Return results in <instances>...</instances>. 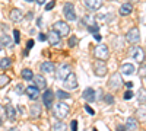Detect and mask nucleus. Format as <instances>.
I'll use <instances>...</instances> for the list:
<instances>
[{"label": "nucleus", "mask_w": 146, "mask_h": 131, "mask_svg": "<svg viewBox=\"0 0 146 131\" xmlns=\"http://www.w3.org/2000/svg\"><path fill=\"white\" fill-rule=\"evenodd\" d=\"M69 112H70V108H69V105L64 103V102H58L57 105H54V108H53V115L57 118L58 121L64 120V118L69 115Z\"/></svg>", "instance_id": "1"}, {"label": "nucleus", "mask_w": 146, "mask_h": 131, "mask_svg": "<svg viewBox=\"0 0 146 131\" xmlns=\"http://www.w3.org/2000/svg\"><path fill=\"white\" fill-rule=\"evenodd\" d=\"M51 31H54L58 37L62 38V37H67V35L70 34V26L67 25L64 20H57L54 25H53V29Z\"/></svg>", "instance_id": "2"}, {"label": "nucleus", "mask_w": 146, "mask_h": 131, "mask_svg": "<svg viewBox=\"0 0 146 131\" xmlns=\"http://www.w3.org/2000/svg\"><path fill=\"white\" fill-rule=\"evenodd\" d=\"M130 55H131V58H133V60H135L136 63L143 64L145 51H143V48H140L139 45H133V47H131V48H130Z\"/></svg>", "instance_id": "3"}, {"label": "nucleus", "mask_w": 146, "mask_h": 131, "mask_svg": "<svg viewBox=\"0 0 146 131\" xmlns=\"http://www.w3.org/2000/svg\"><path fill=\"white\" fill-rule=\"evenodd\" d=\"M94 53H95V57L98 58L100 61H105V60H108V57H110V50H108V47L105 44H100L95 48Z\"/></svg>", "instance_id": "4"}, {"label": "nucleus", "mask_w": 146, "mask_h": 131, "mask_svg": "<svg viewBox=\"0 0 146 131\" xmlns=\"http://www.w3.org/2000/svg\"><path fill=\"white\" fill-rule=\"evenodd\" d=\"M123 83L124 82H123V79H121V74L120 73H114L108 80V88L113 89V90H117V89H120V86L123 85Z\"/></svg>", "instance_id": "5"}, {"label": "nucleus", "mask_w": 146, "mask_h": 131, "mask_svg": "<svg viewBox=\"0 0 146 131\" xmlns=\"http://www.w3.org/2000/svg\"><path fill=\"white\" fill-rule=\"evenodd\" d=\"M63 15L70 22L76 20V12H75V6H73V3H66L63 6Z\"/></svg>", "instance_id": "6"}, {"label": "nucleus", "mask_w": 146, "mask_h": 131, "mask_svg": "<svg viewBox=\"0 0 146 131\" xmlns=\"http://www.w3.org/2000/svg\"><path fill=\"white\" fill-rule=\"evenodd\" d=\"M126 39L130 42V44H137L139 41H140V32H139V28H131L127 34H126Z\"/></svg>", "instance_id": "7"}, {"label": "nucleus", "mask_w": 146, "mask_h": 131, "mask_svg": "<svg viewBox=\"0 0 146 131\" xmlns=\"http://www.w3.org/2000/svg\"><path fill=\"white\" fill-rule=\"evenodd\" d=\"M94 70H95V74L96 76H100V77H104L107 74V71H108V67L105 64V61H95L94 64Z\"/></svg>", "instance_id": "8"}, {"label": "nucleus", "mask_w": 146, "mask_h": 131, "mask_svg": "<svg viewBox=\"0 0 146 131\" xmlns=\"http://www.w3.org/2000/svg\"><path fill=\"white\" fill-rule=\"evenodd\" d=\"M70 73H72V67L69 64H60L58 68H57V79L64 80Z\"/></svg>", "instance_id": "9"}, {"label": "nucleus", "mask_w": 146, "mask_h": 131, "mask_svg": "<svg viewBox=\"0 0 146 131\" xmlns=\"http://www.w3.org/2000/svg\"><path fill=\"white\" fill-rule=\"evenodd\" d=\"M63 82H64V88H66V89H76V88H78V85H79L75 73H70V74H69Z\"/></svg>", "instance_id": "10"}, {"label": "nucleus", "mask_w": 146, "mask_h": 131, "mask_svg": "<svg viewBox=\"0 0 146 131\" xmlns=\"http://www.w3.org/2000/svg\"><path fill=\"white\" fill-rule=\"evenodd\" d=\"M54 98H56V95L53 93V90L50 89H47L42 95V103L47 106V108H51L53 106V102H54Z\"/></svg>", "instance_id": "11"}, {"label": "nucleus", "mask_w": 146, "mask_h": 131, "mask_svg": "<svg viewBox=\"0 0 146 131\" xmlns=\"http://www.w3.org/2000/svg\"><path fill=\"white\" fill-rule=\"evenodd\" d=\"M32 80H34V83H35V88L38 89V90L47 88V80H45L44 76H41V74H35Z\"/></svg>", "instance_id": "12"}, {"label": "nucleus", "mask_w": 146, "mask_h": 131, "mask_svg": "<svg viewBox=\"0 0 146 131\" xmlns=\"http://www.w3.org/2000/svg\"><path fill=\"white\" fill-rule=\"evenodd\" d=\"M95 95H96V92H95L92 88H86V89L83 90V93H82V98L86 101V102H94V101L96 99Z\"/></svg>", "instance_id": "13"}, {"label": "nucleus", "mask_w": 146, "mask_h": 131, "mask_svg": "<svg viewBox=\"0 0 146 131\" xmlns=\"http://www.w3.org/2000/svg\"><path fill=\"white\" fill-rule=\"evenodd\" d=\"M124 127H126V130H130V131H137L139 130V122H137L136 118L130 117V118L126 120V125Z\"/></svg>", "instance_id": "14"}, {"label": "nucleus", "mask_w": 146, "mask_h": 131, "mask_svg": "<svg viewBox=\"0 0 146 131\" xmlns=\"http://www.w3.org/2000/svg\"><path fill=\"white\" fill-rule=\"evenodd\" d=\"M25 93H27V96H28L29 99H32V101L38 99V96H40V90L36 89L35 86H28V88L25 89Z\"/></svg>", "instance_id": "15"}, {"label": "nucleus", "mask_w": 146, "mask_h": 131, "mask_svg": "<svg viewBox=\"0 0 146 131\" xmlns=\"http://www.w3.org/2000/svg\"><path fill=\"white\" fill-rule=\"evenodd\" d=\"M135 71H136L135 66H133V64H130V63H124L123 66L120 67V73H121V74H126V76H129V74H133Z\"/></svg>", "instance_id": "16"}, {"label": "nucleus", "mask_w": 146, "mask_h": 131, "mask_svg": "<svg viewBox=\"0 0 146 131\" xmlns=\"http://www.w3.org/2000/svg\"><path fill=\"white\" fill-rule=\"evenodd\" d=\"M85 6H86L88 9L91 10H98L102 7V2H100V0H86L85 2Z\"/></svg>", "instance_id": "17"}, {"label": "nucleus", "mask_w": 146, "mask_h": 131, "mask_svg": "<svg viewBox=\"0 0 146 131\" xmlns=\"http://www.w3.org/2000/svg\"><path fill=\"white\" fill-rule=\"evenodd\" d=\"M131 10H133V5H131L130 2L123 3V5L120 6V15H121V16H127V15L131 13Z\"/></svg>", "instance_id": "18"}, {"label": "nucleus", "mask_w": 146, "mask_h": 131, "mask_svg": "<svg viewBox=\"0 0 146 131\" xmlns=\"http://www.w3.org/2000/svg\"><path fill=\"white\" fill-rule=\"evenodd\" d=\"M29 115H31L32 118H38V117L41 115V105H38V103L31 105V106H29Z\"/></svg>", "instance_id": "19"}, {"label": "nucleus", "mask_w": 146, "mask_h": 131, "mask_svg": "<svg viewBox=\"0 0 146 131\" xmlns=\"http://www.w3.org/2000/svg\"><path fill=\"white\" fill-rule=\"evenodd\" d=\"M47 39H48V42H50L51 45H58V44H60V39H62V38H60L54 31H50V34L47 35Z\"/></svg>", "instance_id": "20"}, {"label": "nucleus", "mask_w": 146, "mask_h": 131, "mask_svg": "<svg viewBox=\"0 0 146 131\" xmlns=\"http://www.w3.org/2000/svg\"><path fill=\"white\" fill-rule=\"evenodd\" d=\"M54 70H56V66L51 61H44L41 64V71H42V73H53Z\"/></svg>", "instance_id": "21"}, {"label": "nucleus", "mask_w": 146, "mask_h": 131, "mask_svg": "<svg viewBox=\"0 0 146 131\" xmlns=\"http://www.w3.org/2000/svg\"><path fill=\"white\" fill-rule=\"evenodd\" d=\"M5 111H6V118H9L10 121H15L16 120V109L12 105H7L6 108H5Z\"/></svg>", "instance_id": "22"}, {"label": "nucleus", "mask_w": 146, "mask_h": 131, "mask_svg": "<svg viewBox=\"0 0 146 131\" xmlns=\"http://www.w3.org/2000/svg\"><path fill=\"white\" fill-rule=\"evenodd\" d=\"M10 19L13 20V22H19V20L23 19V13H22L19 9H12V12H10Z\"/></svg>", "instance_id": "23"}, {"label": "nucleus", "mask_w": 146, "mask_h": 131, "mask_svg": "<svg viewBox=\"0 0 146 131\" xmlns=\"http://www.w3.org/2000/svg\"><path fill=\"white\" fill-rule=\"evenodd\" d=\"M136 118L139 121H146V106H139L136 111Z\"/></svg>", "instance_id": "24"}, {"label": "nucleus", "mask_w": 146, "mask_h": 131, "mask_svg": "<svg viewBox=\"0 0 146 131\" xmlns=\"http://www.w3.org/2000/svg\"><path fill=\"white\" fill-rule=\"evenodd\" d=\"M10 67H12V60L9 57H5V58L0 60V68H2V70H7Z\"/></svg>", "instance_id": "25"}, {"label": "nucleus", "mask_w": 146, "mask_h": 131, "mask_svg": "<svg viewBox=\"0 0 146 131\" xmlns=\"http://www.w3.org/2000/svg\"><path fill=\"white\" fill-rule=\"evenodd\" d=\"M66 130H67V125L63 121H57L53 124V131H66Z\"/></svg>", "instance_id": "26"}, {"label": "nucleus", "mask_w": 146, "mask_h": 131, "mask_svg": "<svg viewBox=\"0 0 146 131\" xmlns=\"http://www.w3.org/2000/svg\"><path fill=\"white\" fill-rule=\"evenodd\" d=\"M21 74H22V77H23V79L28 80V82L34 79V73H32V70H29V68H23Z\"/></svg>", "instance_id": "27"}, {"label": "nucleus", "mask_w": 146, "mask_h": 131, "mask_svg": "<svg viewBox=\"0 0 146 131\" xmlns=\"http://www.w3.org/2000/svg\"><path fill=\"white\" fill-rule=\"evenodd\" d=\"M137 101L140 102V103H143V102H146V89L145 88H142V89H139L137 90Z\"/></svg>", "instance_id": "28"}, {"label": "nucleus", "mask_w": 146, "mask_h": 131, "mask_svg": "<svg viewBox=\"0 0 146 131\" xmlns=\"http://www.w3.org/2000/svg\"><path fill=\"white\" fill-rule=\"evenodd\" d=\"M0 44H2V45H6L7 48H9V47H12V44H13V42H12V39H10L9 35H3V37L0 38Z\"/></svg>", "instance_id": "29"}, {"label": "nucleus", "mask_w": 146, "mask_h": 131, "mask_svg": "<svg viewBox=\"0 0 146 131\" xmlns=\"http://www.w3.org/2000/svg\"><path fill=\"white\" fill-rule=\"evenodd\" d=\"M54 95H56V96H57L58 99H69V98H70V95H69L67 92L62 90V89H58V90H57Z\"/></svg>", "instance_id": "30"}, {"label": "nucleus", "mask_w": 146, "mask_h": 131, "mask_svg": "<svg viewBox=\"0 0 146 131\" xmlns=\"http://www.w3.org/2000/svg\"><path fill=\"white\" fill-rule=\"evenodd\" d=\"M10 83V77L6 74H0V88H5L6 85Z\"/></svg>", "instance_id": "31"}, {"label": "nucleus", "mask_w": 146, "mask_h": 131, "mask_svg": "<svg viewBox=\"0 0 146 131\" xmlns=\"http://www.w3.org/2000/svg\"><path fill=\"white\" fill-rule=\"evenodd\" d=\"M86 28H88V31L92 32L94 35H95V34H100V32H98V31H100V26H98V25H91V26H86Z\"/></svg>", "instance_id": "32"}, {"label": "nucleus", "mask_w": 146, "mask_h": 131, "mask_svg": "<svg viewBox=\"0 0 146 131\" xmlns=\"http://www.w3.org/2000/svg\"><path fill=\"white\" fill-rule=\"evenodd\" d=\"M13 39H15L16 44L21 42V32H19L18 29H13Z\"/></svg>", "instance_id": "33"}, {"label": "nucleus", "mask_w": 146, "mask_h": 131, "mask_svg": "<svg viewBox=\"0 0 146 131\" xmlns=\"http://www.w3.org/2000/svg\"><path fill=\"white\" fill-rule=\"evenodd\" d=\"M78 44V38L76 37H70V39H69V47H75Z\"/></svg>", "instance_id": "34"}, {"label": "nucleus", "mask_w": 146, "mask_h": 131, "mask_svg": "<svg viewBox=\"0 0 146 131\" xmlns=\"http://www.w3.org/2000/svg\"><path fill=\"white\" fill-rule=\"evenodd\" d=\"M70 128H72V131H78V121L76 120H73L70 122Z\"/></svg>", "instance_id": "35"}, {"label": "nucleus", "mask_w": 146, "mask_h": 131, "mask_svg": "<svg viewBox=\"0 0 146 131\" xmlns=\"http://www.w3.org/2000/svg\"><path fill=\"white\" fill-rule=\"evenodd\" d=\"M131 98H133V92H131V90L124 92V99H127V101H129V99H131Z\"/></svg>", "instance_id": "36"}, {"label": "nucleus", "mask_w": 146, "mask_h": 131, "mask_svg": "<svg viewBox=\"0 0 146 131\" xmlns=\"http://www.w3.org/2000/svg\"><path fill=\"white\" fill-rule=\"evenodd\" d=\"M105 101H107V103H114V96H111V95H105Z\"/></svg>", "instance_id": "37"}, {"label": "nucleus", "mask_w": 146, "mask_h": 131, "mask_svg": "<svg viewBox=\"0 0 146 131\" xmlns=\"http://www.w3.org/2000/svg\"><path fill=\"white\" fill-rule=\"evenodd\" d=\"M32 47H34V39H29V41H28V44H27V51H25V54L32 48Z\"/></svg>", "instance_id": "38"}, {"label": "nucleus", "mask_w": 146, "mask_h": 131, "mask_svg": "<svg viewBox=\"0 0 146 131\" xmlns=\"http://www.w3.org/2000/svg\"><path fill=\"white\" fill-rule=\"evenodd\" d=\"M145 76H146V66L142 64V67H140V77H145Z\"/></svg>", "instance_id": "39"}, {"label": "nucleus", "mask_w": 146, "mask_h": 131, "mask_svg": "<svg viewBox=\"0 0 146 131\" xmlns=\"http://www.w3.org/2000/svg\"><path fill=\"white\" fill-rule=\"evenodd\" d=\"M85 111H86L88 114H91V115H94V114H95V111L91 108V106H88V105H85Z\"/></svg>", "instance_id": "40"}, {"label": "nucleus", "mask_w": 146, "mask_h": 131, "mask_svg": "<svg viewBox=\"0 0 146 131\" xmlns=\"http://www.w3.org/2000/svg\"><path fill=\"white\" fill-rule=\"evenodd\" d=\"M54 5H56L54 2H48V3L45 5V10H50V9H53V7H54Z\"/></svg>", "instance_id": "41"}, {"label": "nucleus", "mask_w": 146, "mask_h": 131, "mask_svg": "<svg viewBox=\"0 0 146 131\" xmlns=\"http://www.w3.org/2000/svg\"><path fill=\"white\" fill-rule=\"evenodd\" d=\"M45 39H47V35H44V34H40V35H38V41L42 42V41H45Z\"/></svg>", "instance_id": "42"}, {"label": "nucleus", "mask_w": 146, "mask_h": 131, "mask_svg": "<svg viewBox=\"0 0 146 131\" xmlns=\"http://www.w3.org/2000/svg\"><path fill=\"white\" fill-rule=\"evenodd\" d=\"M115 131H127V130H126L124 125H117V130Z\"/></svg>", "instance_id": "43"}, {"label": "nucleus", "mask_w": 146, "mask_h": 131, "mask_svg": "<svg viewBox=\"0 0 146 131\" xmlns=\"http://www.w3.org/2000/svg\"><path fill=\"white\" fill-rule=\"evenodd\" d=\"M94 38H95V41H101V39H102V37H101L100 34H95V35H94Z\"/></svg>", "instance_id": "44"}, {"label": "nucleus", "mask_w": 146, "mask_h": 131, "mask_svg": "<svg viewBox=\"0 0 146 131\" xmlns=\"http://www.w3.org/2000/svg\"><path fill=\"white\" fill-rule=\"evenodd\" d=\"M16 92H18V93H21V92H22V86H21V85H18V86H16Z\"/></svg>", "instance_id": "45"}, {"label": "nucleus", "mask_w": 146, "mask_h": 131, "mask_svg": "<svg viewBox=\"0 0 146 131\" xmlns=\"http://www.w3.org/2000/svg\"><path fill=\"white\" fill-rule=\"evenodd\" d=\"M126 86H127V88L130 89V88L133 86V83H131V82H126Z\"/></svg>", "instance_id": "46"}, {"label": "nucleus", "mask_w": 146, "mask_h": 131, "mask_svg": "<svg viewBox=\"0 0 146 131\" xmlns=\"http://www.w3.org/2000/svg\"><path fill=\"white\" fill-rule=\"evenodd\" d=\"M38 26H40V28H41V26H42V19H41V18H40V19H38Z\"/></svg>", "instance_id": "47"}, {"label": "nucleus", "mask_w": 146, "mask_h": 131, "mask_svg": "<svg viewBox=\"0 0 146 131\" xmlns=\"http://www.w3.org/2000/svg\"><path fill=\"white\" fill-rule=\"evenodd\" d=\"M28 19H32L34 18V15H32V12H29V13H28V16H27Z\"/></svg>", "instance_id": "48"}, {"label": "nucleus", "mask_w": 146, "mask_h": 131, "mask_svg": "<svg viewBox=\"0 0 146 131\" xmlns=\"http://www.w3.org/2000/svg\"><path fill=\"white\" fill-rule=\"evenodd\" d=\"M36 3H38V5H44V3H45V0H38Z\"/></svg>", "instance_id": "49"}, {"label": "nucleus", "mask_w": 146, "mask_h": 131, "mask_svg": "<svg viewBox=\"0 0 146 131\" xmlns=\"http://www.w3.org/2000/svg\"><path fill=\"white\" fill-rule=\"evenodd\" d=\"M9 131H21V130H19V128H10Z\"/></svg>", "instance_id": "50"}, {"label": "nucleus", "mask_w": 146, "mask_h": 131, "mask_svg": "<svg viewBox=\"0 0 146 131\" xmlns=\"http://www.w3.org/2000/svg\"><path fill=\"white\" fill-rule=\"evenodd\" d=\"M3 124V120H2V117H0V125H2Z\"/></svg>", "instance_id": "51"}, {"label": "nucleus", "mask_w": 146, "mask_h": 131, "mask_svg": "<svg viewBox=\"0 0 146 131\" xmlns=\"http://www.w3.org/2000/svg\"><path fill=\"white\" fill-rule=\"evenodd\" d=\"M143 79H145V85H146V76H145V77H143Z\"/></svg>", "instance_id": "52"}, {"label": "nucleus", "mask_w": 146, "mask_h": 131, "mask_svg": "<svg viewBox=\"0 0 146 131\" xmlns=\"http://www.w3.org/2000/svg\"><path fill=\"white\" fill-rule=\"evenodd\" d=\"M0 50H2V44H0Z\"/></svg>", "instance_id": "53"}, {"label": "nucleus", "mask_w": 146, "mask_h": 131, "mask_svg": "<svg viewBox=\"0 0 146 131\" xmlns=\"http://www.w3.org/2000/svg\"><path fill=\"white\" fill-rule=\"evenodd\" d=\"M94 131H96V130H94Z\"/></svg>", "instance_id": "54"}]
</instances>
